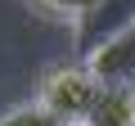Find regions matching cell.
<instances>
[{
	"label": "cell",
	"instance_id": "1",
	"mask_svg": "<svg viewBox=\"0 0 135 126\" xmlns=\"http://www.w3.org/2000/svg\"><path fill=\"white\" fill-rule=\"evenodd\" d=\"M99 77L86 68V63H63V68H50L41 77V95L36 104H45L54 117H63L68 126H86L95 99H99Z\"/></svg>",
	"mask_w": 135,
	"mask_h": 126
},
{
	"label": "cell",
	"instance_id": "2",
	"mask_svg": "<svg viewBox=\"0 0 135 126\" xmlns=\"http://www.w3.org/2000/svg\"><path fill=\"white\" fill-rule=\"evenodd\" d=\"M135 23V0H95L90 14L77 23V54L90 59L99 54L113 36H122L126 27Z\"/></svg>",
	"mask_w": 135,
	"mask_h": 126
},
{
	"label": "cell",
	"instance_id": "3",
	"mask_svg": "<svg viewBox=\"0 0 135 126\" xmlns=\"http://www.w3.org/2000/svg\"><path fill=\"white\" fill-rule=\"evenodd\" d=\"M86 68L99 77V86H135V23L113 36L99 54H90Z\"/></svg>",
	"mask_w": 135,
	"mask_h": 126
},
{
	"label": "cell",
	"instance_id": "4",
	"mask_svg": "<svg viewBox=\"0 0 135 126\" xmlns=\"http://www.w3.org/2000/svg\"><path fill=\"white\" fill-rule=\"evenodd\" d=\"M86 126H135V86H104Z\"/></svg>",
	"mask_w": 135,
	"mask_h": 126
},
{
	"label": "cell",
	"instance_id": "5",
	"mask_svg": "<svg viewBox=\"0 0 135 126\" xmlns=\"http://www.w3.org/2000/svg\"><path fill=\"white\" fill-rule=\"evenodd\" d=\"M0 126H68V122L54 117L45 104H23V108H14V113L0 117Z\"/></svg>",
	"mask_w": 135,
	"mask_h": 126
},
{
	"label": "cell",
	"instance_id": "6",
	"mask_svg": "<svg viewBox=\"0 0 135 126\" xmlns=\"http://www.w3.org/2000/svg\"><path fill=\"white\" fill-rule=\"evenodd\" d=\"M90 5L95 0H32V9H41L50 18H68V23H81L90 14Z\"/></svg>",
	"mask_w": 135,
	"mask_h": 126
}]
</instances>
